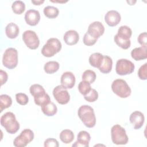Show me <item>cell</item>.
<instances>
[{
	"instance_id": "38",
	"label": "cell",
	"mask_w": 147,
	"mask_h": 147,
	"mask_svg": "<svg viewBox=\"0 0 147 147\" xmlns=\"http://www.w3.org/2000/svg\"><path fill=\"white\" fill-rule=\"evenodd\" d=\"M44 146L45 147H58L59 146L58 141L52 138H48L44 141Z\"/></svg>"
},
{
	"instance_id": "13",
	"label": "cell",
	"mask_w": 147,
	"mask_h": 147,
	"mask_svg": "<svg viewBox=\"0 0 147 147\" xmlns=\"http://www.w3.org/2000/svg\"><path fill=\"white\" fill-rule=\"evenodd\" d=\"M121 15L116 10H110L107 11L105 16V21L106 23L111 27L117 26L121 21Z\"/></svg>"
},
{
	"instance_id": "26",
	"label": "cell",
	"mask_w": 147,
	"mask_h": 147,
	"mask_svg": "<svg viewBox=\"0 0 147 147\" xmlns=\"http://www.w3.org/2000/svg\"><path fill=\"white\" fill-rule=\"evenodd\" d=\"M43 12L45 16L51 19L55 18L58 16L59 13V9L57 7L52 6H48L45 7Z\"/></svg>"
},
{
	"instance_id": "27",
	"label": "cell",
	"mask_w": 147,
	"mask_h": 147,
	"mask_svg": "<svg viewBox=\"0 0 147 147\" xmlns=\"http://www.w3.org/2000/svg\"><path fill=\"white\" fill-rule=\"evenodd\" d=\"M12 99L10 96L6 94H2L0 96V111L2 112L4 109L11 106Z\"/></svg>"
},
{
	"instance_id": "34",
	"label": "cell",
	"mask_w": 147,
	"mask_h": 147,
	"mask_svg": "<svg viewBox=\"0 0 147 147\" xmlns=\"http://www.w3.org/2000/svg\"><path fill=\"white\" fill-rule=\"evenodd\" d=\"M84 98L87 102H94L98 99V93L95 89L91 88L87 94L84 95Z\"/></svg>"
},
{
	"instance_id": "30",
	"label": "cell",
	"mask_w": 147,
	"mask_h": 147,
	"mask_svg": "<svg viewBox=\"0 0 147 147\" xmlns=\"http://www.w3.org/2000/svg\"><path fill=\"white\" fill-rule=\"evenodd\" d=\"M29 91L30 94L33 96H38L40 95H42L45 93V89L43 88L42 86L38 84H32L29 88Z\"/></svg>"
},
{
	"instance_id": "2",
	"label": "cell",
	"mask_w": 147,
	"mask_h": 147,
	"mask_svg": "<svg viewBox=\"0 0 147 147\" xmlns=\"http://www.w3.org/2000/svg\"><path fill=\"white\" fill-rule=\"evenodd\" d=\"M0 119L1 125L9 134H15L20 129V123L12 112H6L1 116Z\"/></svg>"
},
{
	"instance_id": "18",
	"label": "cell",
	"mask_w": 147,
	"mask_h": 147,
	"mask_svg": "<svg viewBox=\"0 0 147 147\" xmlns=\"http://www.w3.org/2000/svg\"><path fill=\"white\" fill-rule=\"evenodd\" d=\"M131 57L136 61H140L147 58L146 48L140 47L135 48L131 52Z\"/></svg>"
},
{
	"instance_id": "3",
	"label": "cell",
	"mask_w": 147,
	"mask_h": 147,
	"mask_svg": "<svg viewBox=\"0 0 147 147\" xmlns=\"http://www.w3.org/2000/svg\"><path fill=\"white\" fill-rule=\"evenodd\" d=\"M113 92L121 98H126L131 94V90L126 82L121 79L114 80L111 84Z\"/></svg>"
},
{
	"instance_id": "21",
	"label": "cell",
	"mask_w": 147,
	"mask_h": 147,
	"mask_svg": "<svg viewBox=\"0 0 147 147\" xmlns=\"http://www.w3.org/2000/svg\"><path fill=\"white\" fill-rule=\"evenodd\" d=\"M41 111L47 116L51 117L55 115L57 111L56 105L52 102L41 106Z\"/></svg>"
},
{
	"instance_id": "23",
	"label": "cell",
	"mask_w": 147,
	"mask_h": 147,
	"mask_svg": "<svg viewBox=\"0 0 147 147\" xmlns=\"http://www.w3.org/2000/svg\"><path fill=\"white\" fill-rule=\"evenodd\" d=\"M132 34L131 29L126 25L121 26L117 32V35L121 38L128 40H130Z\"/></svg>"
},
{
	"instance_id": "37",
	"label": "cell",
	"mask_w": 147,
	"mask_h": 147,
	"mask_svg": "<svg viewBox=\"0 0 147 147\" xmlns=\"http://www.w3.org/2000/svg\"><path fill=\"white\" fill-rule=\"evenodd\" d=\"M147 63L141 65L138 71V76L141 80H146L147 79Z\"/></svg>"
},
{
	"instance_id": "24",
	"label": "cell",
	"mask_w": 147,
	"mask_h": 147,
	"mask_svg": "<svg viewBox=\"0 0 147 147\" xmlns=\"http://www.w3.org/2000/svg\"><path fill=\"white\" fill-rule=\"evenodd\" d=\"M60 139L64 144H69L74 140V134L71 130L64 129L60 133Z\"/></svg>"
},
{
	"instance_id": "5",
	"label": "cell",
	"mask_w": 147,
	"mask_h": 147,
	"mask_svg": "<svg viewBox=\"0 0 147 147\" xmlns=\"http://www.w3.org/2000/svg\"><path fill=\"white\" fill-rule=\"evenodd\" d=\"M113 142L116 145H126L129 141L125 129L119 125H115L111 129Z\"/></svg>"
},
{
	"instance_id": "28",
	"label": "cell",
	"mask_w": 147,
	"mask_h": 147,
	"mask_svg": "<svg viewBox=\"0 0 147 147\" xmlns=\"http://www.w3.org/2000/svg\"><path fill=\"white\" fill-rule=\"evenodd\" d=\"M11 9L15 14H21L25 10V4L23 1H16L13 3Z\"/></svg>"
},
{
	"instance_id": "32",
	"label": "cell",
	"mask_w": 147,
	"mask_h": 147,
	"mask_svg": "<svg viewBox=\"0 0 147 147\" xmlns=\"http://www.w3.org/2000/svg\"><path fill=\"white\" fill-rule=\"evenodd\" d=\"M114 40L115 42L117 44L118 46L121 47L122 49H128L131 45V41L130 40H125L119 38L117 34L115 35L114 37Z\"/></svg>"
},
{
	"instance_id": "40",
	"label": "cell",
	"mask_w": 147,
	"mask_h": 147,
	"mask_svg": "<svg viewBox=\"0 0 147 147\" xmlns=\"http://www.w3.org/2000/svg\"><path fill=\"white\" fill-rule=\"evenodd\" d=\"M0 76H1V86L6 83V82L7 80L8 79V75L6 72L1 69L0 70Z\"/></svg>"
},
{
	"instance_id": "19",
	"label": "cell",
	"mask_w": 147,
	"mask_h": 147,
	"mask_svg": "<svg viewBox=\"0 0 147 147\" xmlns=\"http://www.w3.org/2000/svg\"><path fill=\"white\" fill-rule=\"evenodd\" d=\"M20 32L19 27L17 24L10 22L7 25L5 28V33L6 36L11 39L16 38Z\"/></svg>"
},
{
	"instance_id": "9",
	"label": "cell",
	"mask_w": 147,
	"mask_h": 147,
	"mask_svg": "<svg viewBox=\"0 0 147 147\" xmlns=\"http://www.w3.org/2000/svg\"><path fill=\"white\" fill-rule=\"evenodd\" d=\"M22 40L26 45L30 49H37L40 45V40L35 32L28 30L22 34Z\"/></svg>"
},
{
	"instance_id": "25",
	"label": "cell",
	"mask_w": 147,
	"mask_h": 147,
	"mask_svg": "<svg viewBox=\"0 0 147 147\" xmlns=\"http://www.w3.org/2000/svg\"><path fill=\"white\" fill-rule=\"evenodd\" d=\"M59 67L60 64L57 61H50L45 64L44 69L47 74H52L59 70Z\"/></svg>"
},
{
	"instance_id": "22",
	"label": "cell",
	"mask_w": 147,
	"mask_h": 147,
	"mask_svg": "<svg viewBox=\"0 0 147 147\" xmlns=\"http://www.w3.org/2000/svg\"><path fill=\"white\" fill-rule=\"evenodd\" d=\"M103 55L100 53L96 52L90 55L89 57V63L91 66L99 68L103 61Z\"/></svg>"
},
{
	"instance_id": "8",
	"label": "cell",
	"mask_w": 147,
	"mask_h": 147,
	"mask_svg": "<svg viewBox=\"0 0 147 147\" xmlns=\"http://www.w3.org/2000/svg\"><path fill=\"white\" fill-rule=\"evenodd\" d=\"M33 131L29 129L23 130L21 134L16 137L13 141V145L16 147H25L34 139Z\"/></svg>"
},
{
	"instance_id": "10",
	"label": "cell",
	"mask_w": 147,
	"mask_h": 147,
	"mask_svg": "<svg viewBox=\"0 0 147 147\" xmlns=\"http://www.w3.org/2000/svg\"><path fill=\"white\" fill-rule=\"evenodd\" d=\"M53 95L55 100L60 105H65L70 100V95L67 88L62 85L56 86L53 90Z\"/></svg>"
},
{
	"instance_id": "6",
	"label": "cell",
	"mask_w": 147,
	"mask_h": 147,
	"mask_svg": "<svg viewBox=\"0 0 147 147\" xmlns=\"http://www.w3.org/2000/svg\"><path fill=\"white\" fill-rule=\"evenodd\" d=\"M2 64L6 68L12 69L18 64V52L14 48L6 49L2 57Z\"/></svg>"
},
{
	"instance_id": "29",
	"label": "cell",
	"mask_w": 147,
	"mask_h": 147,
	"mask_svg": "<svg viewBox=\"0 0 147 147\" xmlns=\"http://www.w3.org/2000/svg\"><path fill=\"white\" fill-rule=\"evenodd\" d=\"M34 101L36 105L42 106L51 102V99L47 93H44L38 96L34 97Z\"/></svg>"
},
{
	"instance_id": "11",
	"label": "cell",
	"mask_w": 147,
	"mask_h": 147,
	"mask_svg": "<svg viewBox=\"0 0 147 147\" xmlns=\"http://www.w3.org/2000/svg\"><path fill=\"white\" fill-rule=\"evenodd\" d=\"M129 120L134 129L138 130L143 126L145 121V117L141 111H135L130 114Z\"/></svg>"
},
{
	"instance_id": "31",
	"label": "cell",
	"mask_w": 147,
	"mask_h": 147,
	"mask_svg": "<svg viewBox=\"0 0 147 147\" xmlns=\"http://www.w3.org/2000/svg\"><path fill=\"white\" fill-rule=\"evenodd\" d=\"M96 78V74L94 71L90 69L86 70L82 74V80L87 82L90 84L94 82Z\"/></svg>"
},
{
	"instance_id": "15",
	"label": "cell",
	"mask_w": 147,
	"mask_h": 147,
	"mask_svg": "<svg viewBox=\"0 0 147 147\" xmlns=\"http://www.w3.org/2000/svg\"><path fill=\"white\" fill-rule=\"evenodd\" d=\"M75 75L72 72L69 71L64 72L60 79L61 85L67 89L72 88L75 84Z\"/></svg>"
},
{
	"instance_id": "14",
	"label": "cell",
	"mask_w": 147,
	"mask_h": 147,
	"mask_svg": "<svg viewBox=\"0 0 147 147\" xmlns=\"http://www.w3.org/2000/svg\"><path fill=\"white\" fill-rule=\"evenodd\" d=\"M25 20L30 26H36L40 20V14L38 10L30 9L25 14Z\"/></svg>"
},
{
	"instance_id": "12",
	"label": "cell",
	"mask_w": 147,
	"mask_h": 147,
	"mask_svg": "<svg viewBox=\"0 0 147 147\" xmlns=\"http://www.w3.org/2000/svg\"><path fill=\"white\" fill-rule=\"evenodd\" d=\"M91 36L99 38L105 32V27L99 21H94L90 24L87 32Z\"/></svg>"
},
{
	"instance_id": "17",
	"label": "cell",
	"mask_w": 147,
	"mask_h": 147,
	"mask_svg": "<svg viewBox=\"0 0 147 147\" xmlns=\"http://www.w3.org/2000/svg\"><path fill=\"white\" fill-rule=\"evenodd\" d=\"M63 39L67 45H74L76 44L79 41V35L76 30H69L65 33Z\"/></svg>"
},
{
	"instance_id": "4",
	"label": "cell",
	"mask_w": 147,
	"mask_h": 147,
	"mask_svg": "<svg viewBox=\"0 0 147 147\" xmlns=\"http://www.w3.org/2000/svg\"><path fill=\"white\" fill-rule=\"evenodd\" d=\"M61 47V43L59 39L50 38L47 40L46 44L44 45L41 49V53L45 57H51L59 52Z\"/></svg>"
},
{
	"instance_id": "20",
	"label": "cell",
	"mask_w": 147,
	"mask_h": 147,
	"mask_svg": "<svg viewBox=\"0 0 147 147\" xmlns=\"http://www.w3.org/2000/svg\"><path fill=\"white\" fill-rule=\"evenodd\" d=\"M113 67L112 59L107 55L103 56V61L98 68L100 72L103 74H108L111 72Z\"/></svg>"
},
{
	"instance_id": "39",
	"label": "cell",
	"mask_w": 147,
	"mask_h": 147,
	"mask_svg": "<svg viewBox=\"0 0 147 147\" xmlns=\"http://www.w3.org/2000/svg\"><path fill=\"white\" fill-rule=\"evenodd\" d=\"M146 32H143L139 34L137 38V41L138 43L141 45V47L146 48Z\"/></svg>"
},
{
	"instance_id": "1",
	"label": "cell",
	"mask_w": 147,
	"mask_h": 147,
	"mask_svg": "<svg viewBox=\"0 0 147 147\" xmlns=\"http://www.w3.org/2000/svg\"><path fill=\"white\" fill-rule=\"evenodd\" d=\"M78 115L86 127L92 128L95 126L96 117L92 107L86 105L81 106L78 109Z\"/></svg>"
},
{
	"instance_id": "41",
	"label": "cell",
	"mask_w": 147,
	"mask_h": 147,
	"mask_svg": "<svg viewBox=\"0 0 147 147\" xmlns=\"http://www.w3.org/2000/svg\"><path fill=\"white\" fill-rule=\"evenodd\" d=\"M32 3H33L34 5H40L42 3L44 2V0H39V1H31Z\"/></svg>"
},
{
	"instance_id": "33",
	"label": "cell",
	"mask_w": 147,
	"mask_h": 147,
	"mask_svg": "<svg viewBox=\"0 0 147 147\" xmlns=\"http://www.w3.org/2000/svg\"><path fill=\"white\" fill-rule=\"evenodd\" d=\"M91 89V87L90 83L84 80L81 81L78 85V90L80 93L83 95L87 94Z\"/></svg>"
},
{
	"instance_id": "16",
	"label": "cell",
	"mask_w": 147,
	"mask_h": 147,
	"mask_svg": "<svg viewBox=\"0 0 147 147\" xmlns=\"http://www.w3.org/2000/svg\"><path fill=\"white\" fill-rule=\"evenodd\" d=\"M91 140V136L90 134L84 130H82L79 132L77 136V141L73 144V147H88L89 142Z\"/></svg>"
},
{
	"instance_id": "36",
	"label": "cell",
	"mask_w": 147,
	"mask_h": 147,
	"mask_svg": "<svg viewBox=\"0 0 147 147\" xmlns=\"http://www.w3.org/2000/svg\"><path fill=\"white\" fill-rule=\"evenodd\" d=\"M16 99L17 102L21 105H26L29 102L28 96L24 93H17L16 94Z\"/></svg>"
},
{
	"instance_id": "7",
	"label": "cell",
	"mask_w": 147,
	"mask_h": 147,
	"mask_svg": "<svg viewBox=\"0 0 147 147\" xmlns=\"http://www.w3.org/2000/svg\"><path fill=\"white\" fill-rule=\"evenodd\" d=\"M135 66L133 63L126 59L118 60L116 63L115 71L119 75H129L134 71Z\"/></svg>"
},
{
	"instance_id": "35",
	"label": "cell",
	"mask_w": 147,
	"mask_h": 147,
	"mask_svg": "<svg viewBox=\"0 0 147 147\" xmlns=\"http://www.w3.org/2000/svg\"><path fill=\"white\" fill-rule=\"evenodd\" d=\"M98 40V38L91 36L88 32H86L83 37V43L87 46H92L94 45Z\"/></svg>"
},
{
	"instance_id": "42",
	"label": "cell",
	"mask_w": 147,
	"mask_h": 147,
	"mask_svg": "<svg viewBox=\"0 0 147 147\" xmlns=\"http://www.w3.org/2000/svg\"><path fill=\"white\" fill-rule=\"evenodd\" d=\"M50 1H51V2H58V3H65V2H67V1H51L50 0Z\"/></svg>"
}]
</instances>
